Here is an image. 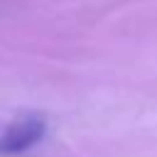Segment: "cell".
I'll return each instance as SVG.
<instances>
[{"mask_svg":"<svg viewBox=\"0 0 157 157\" xmlns=\"http://www.w3.org/2000/svg\"><path fill=\"white\" fill-rule=\"evenodd\" d=\"M44 120L34 113H25L15 118L2 132H0V157H12L20 152H27L44 137Z\"/></svg>","mask_w":157,"mask_h":157,"instance_id":"cell-1","label":"cell"}]
</instances>
